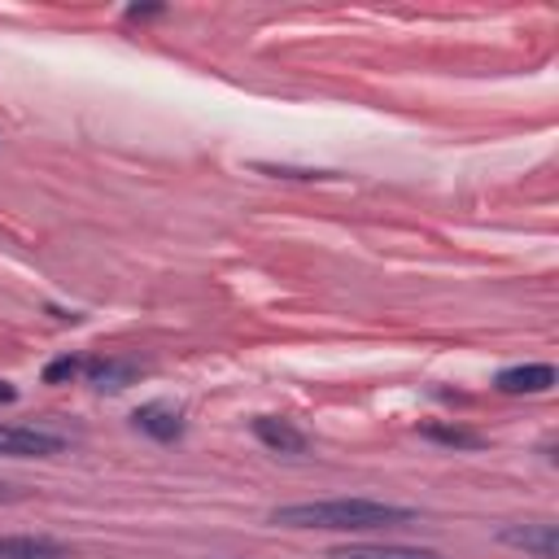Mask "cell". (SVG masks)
<instances>
[{
    "instance_id": "1",
    "label": "cell",
    "mask_w": 559,
    "mask_h": 559,
    "mask_svg": "<svg viewBox=\"0 0 559 559\" xmlns=\"http://www.w3.org/2000/svg\"><path fill=\"white\" fill-rule=\"evenodd\" d=\"M415 520L411 507L376 502V498H323V502H288L271 511V524L280 528H332V533H367V528H393Z\"/></svg>"
},
{
    "instance_id": "2",
    "label": "cell",
    "mask_w": 559,
    "mask_h": 559,
    "mask_svg": "<svg viewBox=\"0 0 559 559\" xmlns=\"http://www.w3.org/2000/svg\"><path fill=\"white\" fill-rule=\"evenodd\" d=\"M61 450H66V441L57 432L26 428V424H0V454L4 459H48Z\"/></svg>"
},
{
    "instance_id": "3",
    "label": "cell",
    "mask_w": 559,
    "mask_h": 559,
    "mask_svg": "<svg viewBox=\"0 0 559 559\" xmlns=\"http://www.w3.org/2000/svg\"><path fill=\"white\" fill-rule=\"evenodd\" d=\"M328 559H445V555L428 546H397V542H345V546H332Z\"/></svg>"
},
{
    "instance_id": "4",
    "label": "cell",
    "mask_w": 559,
    "mask_h": 559,
    "mask_svg": "<svg viewBox=\"0 0 559 559\" xmlns=\"http://www.w3.org/2000/svg\"><path fill=\"white\" fill-rule=\"evenodd\" d=\"M550 384H555V367L550 362H520V367H502L493 376V389L498 393H511V397H520V393H546Z\"/></svg>"
},
{
    "instance_id": "5",
    "label": "cell",
    "mask_w": 559,
    "mask_h": 559,
    "mask_svg": "<svg viewBox=\"0 0 559 559\" xmlns=\"http://www.w3.org/2000/svg\"><path fill=\"white\" fill-rule=\"evenodd\" d=\"M0 559H70V546L57 542V537L4 533V537H0Z\"/></svg>"
},
{
    "instance_id": "6",
    "label": "cell",
    "mask_w": 559,
    "mask_h": 559,
    "mask_svg": "<svg viewBox=\"0 0 559 559\" xmlns=\"http://www.w3.org/2000/svg\"><path fill=\"white\" fill-rule=\"evenodd\" d=\"M498 537H502L507 546H520V550L537 555V559H555V555H559V533H555V524H507Z\"/></svg>"
},
{
    "instance_id": "7",
    "label": "cell",
    "mask_w": 559,
    "mask_h": 559,
    "mask_svg": "<svg viewBox=\"0 0 559 559\" xmlns=\"http://www.w3.org/2000/svg\"><path fill=\"white\" fill-rule=\"evenodd\" d=\"M253 437H258L266 450H275V454H301V450H306V432L293 428V424L280 419V415H258V419H253Z\"/></svg>"
},
{
    "instance_id": "8",
    "label": "cell",
    "mask_w": 559,
    "mask_h": 559,
    "mask_svg": "<svg viewBox=\"0 0 559 559\" xmlns=\"http://www.w3.org/2000/svg\"><path fill=\"white\" fill-rule=\"evenodd\" d=\"M131 424H135L140 432H148L153 441H175V437H183V419H179V411L166 406V402H144V406L131 415Z\"/></svg>"
},
{
    "instance_id": "9",
    "label": "cell",
    "mask_w": 559,
    "mask_h": 559,
    "mask_svg": "<svg viewBox=\"0 0 559 559\" xmlns=\"http://www.w3.org/2000/svg\"><path fill=\"white\" fill-rule=\"evenodd\" d=\"M135 362H118V358H87L83 362V376L96 384V389H127L135 380Z\"/></svg>"
},
{
    "instance_id": "10",
    "label": "cell",
    "mask_w": 559,
    "mask_h": 559,
    "mask_svg": "<svg viewBox=\"0 0 559 559\" xmlns=\"http://www.w3.org/2000/svg\"><path fill=\"white\" fill-rule=\"evenodd\" d=\"M428 441H441V445H463V450H472V445H485V437L480 432H472V428H459V424H424L419 428Z\"/></svg>"
},
{
    "instance_id": "11",
    "label": "cell",
    "mask_w": 559,
    "mask_h": 559,
    "mask_svg": "<svg viewBox=\"0 0 559 559\" xmlns=\"http://www.w3.org/2000/svg\"><path fill=\"white\" fill-rule=\"evenodd\" d=\"M83 362H87V358H74V354H66V358H57V362H48V367H44V380H48V384L74 380V376H83Z\"/></svg>"
},
{
    "instance_id": "12",
    "label": "cell",
    "mask_w": 559,
    "mask_h": 559,
    "mask_svg": "<svg viewBox=\"0 0 559 559\" xmlns=\"http://www.w3.org/2000/svg\"><path fill=\"white\" fill-rule=\"evenodd\" d=\"M157 13H166V9H162V4H131V9H127L131 22H140V17H157Z\"/></svg>"
},
{
    "instance_id": "13",
    "label": "cell",
    "mask_w": 559,
    "mask_h": 559,
    "mask_svg": "<svg viewBox=\"0 0 559 559\" xmlns=\"http://www.w3.org/2000/svg\"><path fill=\"white\" fill-rule=\"evenodd\" d=\"M13 397H17V389L9 380H0V402H13Z\"/></svg>"
}]
</instances>
